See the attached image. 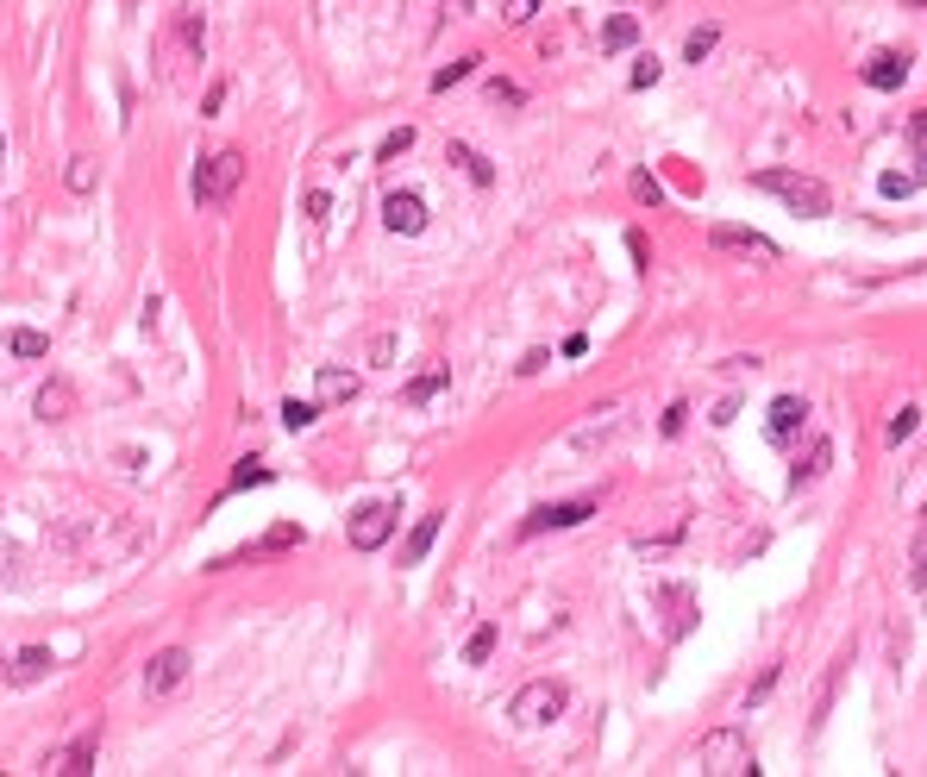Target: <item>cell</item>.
I'll list each match as a JSON object with an SVG mask.
<instances>
[{
    "instance_id": "6da1fadb",
    "label": "cell",
    "mask_w": 927,
    "mask_h": 777,
    "mask_svg": "<svg viewBox=\"0 0 927 777\" xmlns=\"http://www.w3.org/2000/svg\"><path fill=\"white\" fill-rule=\"evenodd\" d=\"M752 188H758V195H777V201L790 207V214H802V220H827V214H834V195H827V182H815V176H796V170H758Z\"/></svg>"
},
{
    "instance_id": "7a4b0ae2",
    "label": "cell",
    "mask_w": 927,
    "mask_h": 777,
    "mask_svg": "<svg viewBox=\"0 0 927 777\" xmlns=\"http://www.w3.org/2000/svg\"><path fill=\"white\" fill-rule=\"evenodd\" d=\"M696 771H708V777H758V759H752L740 727H715V734H702V746H696Z\"/></svg>"
},
{
    "instance_id": "3957f363",
    "label": "cell",
    "mask_w": 927,
    "mask_h": 777,
    "mask_svg": "<svg viewBox=\"0 0 927 777\" xmlns=\"http://www.w3.org/2000/svg\"><path fill=\"white\" fill-rule=\"evenodd\" d=\"M239 182H245V157L239 151H213L201 170H195V201L201 207H226Z\"/></svg>"
},
{
    "instance_id": "277c9868",
    "label": "cell",
    "mask_w": 927,
    "mask_h": 777,
    "mask_svg": "<svg viewBox=\"0 0 927 777\" xmlns=\"http://www.w3.org/2000/svg\"><path fill=\"white\" fill-rule=\"evenodd\" d=\"M564 684H527V690H520L514 702H508V715L520 721V727H545V721H558L564 715Z\"/></svg>"
},
{
    "instance_id": "5b68a950",
    "label": "cell",
    "mask_w": 927,
    "mask_h": 777,
    "mask_svg": "<svg viewBox=\"0 0 927 777\" xmlns=\"http://www.w3.org/2000/svg\"><path fill=\"white\" fill-rule=\"evenodd\" d=\"M351 552H383L389 546V533H395V508L389 502H364L358 514H351Z\"/></svg>"
},
{
    "instance_id": "8992f818",
    "label": "cell",
    "mask_w": 927,
    "mask_h": 777,
    "mask_svg": "<svg viewBox=\"0 0 927 777\" xmlns=\"http://www.w3.org/2000/svg\"><path fill=\"white\" fill-rule=\"evenodd\" d=\"M708 245L715 251H733V257H758V264H777V245L752 226H708Z\"/></svg>"
},
{
    "instance_id": "52a82bcc",
    "label": "cell",
    "mask_w": 927,
    "mask_h": 777,
    "mask_svg": "<svg viewBox=\"0 0 927 777\" xmlns=\"http://www.w3.org/2000/svg\"><path fill=\"white\" fill-rule=\"evenodd\" d=\"M589 514H596V496H583V502H558V508H533L527 521H520V533H558V527H583Z\"/></svg>"
},
{
    "instance_id": "ba28073f",
    "label": "cell",
    "mask_w": 927,
    "mask_h": 777,
    "mask_svg": "<svg viewBox=\"0 0 927 777\" xmlns=\"http://www.w3.org/2000/svg\"><path fill=\"white\" fill-rule=\"evenodd\" d=\"M188 684V652L170 646V652H157L151 665H145V696H176Z\"/></svg>"
},
{
    "instance_id": "9c48e42d",
    "label": "cell",
    "mask_w": 927,
    "mask_h": 777,
    "mask_svg": "<svg viewBox=\"0 0 927 777\" xmlns=\"http://www.w3.org/2000/svg\"><path fill=\"white\" fill-rule=\"evenodd\" d=\"M802 420H808V402H802V395H777V402H771V420H765V439L783 452V445H796Z\"/></svg>"
},
{
    "instance_id": "30bf717a",
    "label": "cell",
    "mask_w": 927,
    "mask_h": 777,
    "mask_svg": "<svg viewBox=\"0 0 927 777\" xmlns=\"http://www.w3.org/2000/svg\"><path fill=\"white\" fill-rule=\"evenodd\" d=\"M859 76H865V88L890 94V88H902V82H909V51H871Z\"/></svg>"
},
{
    "instance_id": "8fae6325",
    "label": "cell",
    "mask_w": 927,
    "mask_h": 777,
    "mask_svg": "<svg viewBox=\"0 0 927 777\" xmlns=\"http://www.w3.org/2000/svg\"><path fill=\"white\" fill-rule=\"evenodd\" d=\"M383 220H389V232H408V239H414V232H426V201L420 195H389Z\"/></svg>"
},
{
    "instance_id": "7c38bea8",
    "label": "cell",
    "mask_w": 927,
    "mask_h": 777,
    "mask_svg": "<svg viewBox=\"0 0 927 777\" xmlns=\"http://www.w3.org/2000/svg\"><path fill=\"white\" fill-rule=\"evenodd\" d=\"M827 464H834V439H815V445H808V458H796L790 489H808L815 477H827Z\"/></svg>"
},
{
    "instance_id": "4fadbf2b",
    "label": "cell",
    "mask_w": 927,
    "mask_h": 777,
    "mask_svg": "<svg viewBox=\"0 0 927 777\" xmlns=\"http://www.w3.org/2000/svg\"><path fill=\"white\" fill-rule=\"evenodd\" d=\"M439 527H445V514H420V527L408 533V546H401V564H420L426 552H433V539H439Z\"/></svg>"
},
{
    "instance_id": "5bb4252c",
    "label": "cell",
    "mask_w": 927,
    "mask_h": 777,
    "mask_svg": "<svg viewBox=\"0 0 927 777\" xmlns=\"http://www.w3.org/2000/svg\"><path fill=\"white\" fill-rule=\"evenodd\" d=\"M633 44H639V19L633 13H614L608 26H602V51L614 57V51H633Z\"/></svg>"
},
{
    "instance_id": "9a60e30c",
    "label": "cell",
    "mask_w": 927,
    "mask_h": 777,
    "mask_svg": "<svg viewBox=\"0 0 927 777\" xmlns=\"http://www.w3.org/2000/svg\"><path fill=\"white\" fill-rule=\"evenodd\" d=\"M351 395H358V376H351V370H320V408H332V402H351Z\"/></svg>"
},
{
    "instance_id": "2e32d148",
    "label": "cell",
    "mask_w": 927,
    "mask_h": 777,
    "mask_svg": "<svg viewBox=\"0 0 927 777\" xmlns=\"http://www.w3.org/2000/svg\"><path fill=\"white\" fill-rule=\"evenodd\" d=\"M69 408H76V389H69V383H44L38 389V414L44 420H69Z\"/></svg>"
},
{
    "instance_id": "e0dca14e",
    "label": "cell",
    "mask_w": 927,
    "mask_h": 777,
    "mask_svg": "<svg viewBox=\"0 0 927 777\" xmlns=\"http://www.w3.org/2000/svg\"><path fill=\"white\" fill-rule=\"evenodd\" d=\"M44 671H51V652H44V646H32V652L13 658V684H38Z\"/></svg>"
},
{
    "instance_id": "ac0fdd59",
    "label": "cell",
    "mask_w": 927,
    "mask_h": 777,
    "mask_svg": "<svg viewBox=\"0 0 927 777\" xmlns=\"http://www.w3.org/2000/svg\"><path fill=\"white\" fill-rule=\"evenodd\" d=\"M451 163H464V176L477 182V188H489V182H495V170H489V157H483V151H470V145H451Z\"/></svg>"
},
{
    "instance_id": "d6986e66",
    "label": "cell",
    "mask_w": 927,
    "mask_h": 777,
    "mask_svg": "<svg viewBox=\"0 0 927 777\" xmlns=\"http://www.w3.org/2000/svg\"><path fill=\"white\" fill-rule=\"evenodd\" d=\"M445 376H451V364H433L426 376H414V383H408V402H414V408H420V402H433V395L445 389Z\"/></svg>"
},
{
    "instance_id": "ffe728a7",
    "label": "cell",
    "mask_w": 927,
    "mask_h": 777,
    "mask_svg": "<svg viewBox=\"0 0 927 777\" xmlns=\"http://www.w3.org/2000/svg\"><path fill=\"white\" fill-rule=\"evenodd\" d=\"M715 44H721V26H696V32L683 38V57H689V63H702L708 51H715Z\"/></svg>"
},
{
    "instance_id": "44dd1931",
    "label": "cell",
    "mask_w": 927,
    "mask_h": 777,
    "mask_svg": "<svg viewBox=\"0 0 927 777\" xmlns=\"http://www.w3.org/2000/svg\"><path fill=\"white\" fill-rule=\"evenodd\" d=\"M63 182H69V195H94V157H69Z\"/></svg>"
},
{
    "instance_id": "7402d4cb",
    "label": "cell",
    "mask_w": 927,
    "mask_h": 777,
    "mask_svg": "<svg viewBox=\"0 0 927 777\" xmlns=\"http://www.w3.org/2000/svg\"><path fill=\"white\" fill-rule=\"evenodd\" d=\"M7 351H13V358H44V351H51V339L32 333V326H19V333L7 339Z\"/></svg>"
},
{
    "instance_id": "603a6c76",
    "label": "cell",
    "mask_w": 927,
    "mask_h": 777,
    "mask_svg": "<svg viewBox=\"0 0 927 777\" xmlns=\"http://www.w3.org/2000/svg\"><path fill=\"white\" fill-rule=\"evenodd\" d=\"M320 420V402H282V427L301 433V427H314Z\"/></svg>"
},
{
    "instance_id": "cb8c5ba5",
    "label": "cell",
    "mask_w": 927,
    "mask_h": 777,
    "mask_svg": "<svg viewBox=\"0 0 927 777\" xmlns=\"http://www.w3.org/2000/svg\"><path fill=\"white\" fill-rule=\"evenodd\" d=\"M401 151H414V126H395V132L383 138V145H376V163H395Z\"/></svg>"
},
{
    "instance_id": "d4e9b609",
    "label": "cell",
    "mask_w": 927,
    "mask_h": 777,
    "mask_svg": "<svg viewBox=\"0 0 927 777\" xmlns=\"http://www.w3.org/2000/svg\"><path fill=\"white\" fill-rule=\"evenodd\" d=\"M51 771H94V740H82V746H69L63 759H51Z\"/></svg>"
},
{
    "instance_id": "484cf974",
    "label": "cell",
    "mask_w": 927,
    "mask_h": 777,
    "mask_svg": "<svg viewBox=\"0 0 927 777\" xmlns=\"http://www.w3.org/2000/svg\"><path fill=\"white\" fill-rule=\"evenodd\" d=\"M489 652H495V627L483 621L477 633H470V646H464V665H483V658H489Z\"/></svg>"
},
{
    "instance_id": "4316f807",
    "label": "cell",
    "mask_w": 927,
    "mask_h": 777,
    "mask_svg": "<svg viewBox=\"0 0 927 777\" xmlns=\"http://www.w3.org/2000/svg\"><path fill=\"white\" fill-rule=\"evenodd\" d=\"M289 546H301V527H295V521H282V527L264 533V546H257V552H289Z\"/></svg>"
},
{
    "instance_id": "83f0119b",
    "label": "cell",
    "mask_w": 927,
    "mask_h": 777,
    "mask_svg": "<svg viewBox=\"0 0 927 777\" xmlns=\"http://www.w3.org/2000/svg\"><path fill=\"white\" fill-rule=\"evenodd\" d=\"M633 201H639V207H664V188H658V176L633 170Z\"/></svg>"
},
{
    "instance_id": "f1b7e54d",
    "label": "cell",
    "mask_w": 927,
    "mask_h": 777,
    "mask_svg": "<svg viewBox=\"0 0 927 777\" xmlns=\"http://www.w3.org/2000/svg\"><path fill=\"white\" fill-rule=\"evenodd\" d=\"M915 427H921V408H902V414H890V427H884V439H890V445H902V439H909Z\"/></svg>"
},
{
    "instance_id": "f546056e",
    "label": "cell",
    "mask_w": 927,
    "mask_h": 777,
    "mask_svg": "<svg viewBox=\"0 0 927 777\" xmlns=\"http://www.w3.org/2000/svg\"><path fill=\"white\" fill-rule=\"evenodd\" d=\"M477 63H483V57H458V63H445L439 76H433V88H451V82H464V76H470V69H477Z\"/></svg>"
},
{
    "instance_id": "4dcf8cb0",
    "label": "cell",
    "mask_w": 927,
    "mask_h": 777,
    "mask_svg": "<svg viewBox=\"0 0 927 777\" xmlns=\"http://www.w3.org/2000/svg\"><path fill=\"white\" fill-rule=\"evenodd\" d=\"M533 13H539V0H508V7H502V19H508L514 32H520V26H533Z\"/></svg>"
},
{
    "instance_id": "1f68e13d",
    "label": "cell",
    "mask_w": 927,
    "mask_h": 777,
    "mask_svg": "<svg viewBox=\"0 0 927 777\" xmlns=\"http://www.w3.org/2000/svg\"><path fill=\"white\" fill-rule=\"evenodd\" d=\"M245 483H270V470L257 464V458H245L239 470H232V489H245Z\"/></svg>"
},
{
    "instance_id": "d6a6232c",
    "label": "cell",
    "mask_w": 927,
    "mask_h": 777,
    "mask_svg": "<svg viewBox=\"0 0 927 777\" xmlns=\"http://www.w3.org/2000/svg\"><path fill=\"white\" fill-rule=\"evenodd\" d=\"M658 76H664V63H658V57H639V63H633V88H652Z\"/></svg>"
},
{
    "instance_id": "836d02e7",
    "label": "cell",
    "mask_w": 927,
    "mask_h": 777,
    "mask_svg": "<svg viewBox=\"0 0 927 777\" xmlns=\"http://www.w3.org/2000/svg\"><path fill=\"white\" fill-rule=\"evenodd\" d=\"M921 176H927V170H921ZM921 176H884L877 188H884V195H915V188H921Z\"/></svg>"
},
{
    "instance_id": "e575fe53",
    "label": "cell",
    "mask_w": 927,
    "mask_h": 777,
    "mask_svg": "<svg viewBox=\"0 0 927 777\" xmlns=\"http://www.w3.org/2000/svg\"><path fill=\"white\" fill-rule=\"evenodd\" d=\"M683 420H689V408H683V402H671V408H664V420H658V427H664V439H677V433H683Z\"/></svg>"
},
{
    "instance_id": "d590c367",
    "label": "cell",
    "mask_w": 927,
    "mask_h": 777,
    "mask_svg": "<svg viewBox=\"0 0 927 777\" xmlns=\"http://www.w3.org/2000/svg\"><path fill=\"white\" fill-rule=\"evenodd\" d=\"M909 145H915V157L927 163V113H915V120H909Z\"/></svg>"
},
{
    "instance_id": "8d00e7d4",
    "label": "cell",
    "mask_w": 927,
    "mask_h": 777,
    "mask_svg": "<svg viewBox=\"0 0 927 777\" xmlns=\"http://www.w3.org/2000/svg\"><path fill=\"white\" fill-rule=\"evenodd\" d=\"M395 358V333H376L370 339V364H389Z\"/></svg>"
},
{
    "instance_id": "74e56055",
    "label": "cell",
    "mask_w": 927,
    "mask_h": 777,
    "mask_svg": "<svg viewBox=\"0 0 927 777\" xmlns=\"http://www.w3.org/2000/svg\"><path fill=\"white\" fill-rule=\"evenodd\" d=\"M326 214H332V201H326V195H320V188H314V195H307V220H314V226H320Z\"/></svg>"
},
{
    "instance_id": "f35d334b",
    "label": "cell",
    "mask_w": 927,
    "mask_h": 777,
    "mask_svg": "<svg viewBox=\"0 0 927 777\" xmlns=\"http://www.w3.org/2000/svg\"><path fill=\"white\" fill-rule=\"evenodd\" d=\"M771 690H777V665H771V671H765V677H758V684H752V696H746V702H765Z\"/></svg>"
},
{
    "instance_id": "ab89813d",
    "label": "cell",
    "mask_w": 927,
    "mask_h": 777,
    "mask_svg": "<svg viewBox=\"0 0 927 777\" xmlns=\"http://www.w3.org/2000/svg\"><path fill=\"white\" fill-rule=\"evenodd\" d=\"M220 107H226V82H213V88H207V101H201V113H220Z\"/></svg>"
},
{
    "instance_id": "60d3db41",
    "label": "cell",
    "mask_w": 927,
    "mask_h": 777,
    "mask_svg": "<svg viewBox=\"0 0 927 777\" xmlns=\"http://www.w3.org/2000/svg\"><path fill=\"white\" fill-rule=\"evenodd\" d=\"M902 7H927V0H902Z\"/></svg>"
},
{
    "instance_id": "b9f144b4",
    "label": "cell",
    "mask_w": 927,
    "mask_h": 777,
    "mask_svg": "<svg viewBox=\"0 0 927 777\" xmlns=\"http://www.w3.org/2000/svg\"><path fill=\"white\" fill-rule=\"evenodd\" d=\"M458 7H477V0H458Z\"/></svg>"
},
{
    "instance_id": "7bdbcfd3",
    "label": "cell",
    "mask_w": 927,
    "mask_h": 777,
    "mask_svg": "<svg viewBox=\"0 0 927 777\" xmlns=\"http://www.w3.org/2000/svg\"><path fill=\"white\" fill-rule=\"evenodd\" d=\"M0 157H7V145H0Z\"/></svg>"
},
{
    "instance_id": "ee69618b",
    "label": "cell",
    "mask_w": 927,
    "mask_h": 777,
    "mask_svg": "<svg viewBox=\"0 0 927 777\" xmlns=\"http://www.w3.org/2000/svg\"><path fill=\"white\" fill-rule=\"evenodd\" d=\"M921 521H927V508H921Z\"/></svg>"
}]
</instances>
